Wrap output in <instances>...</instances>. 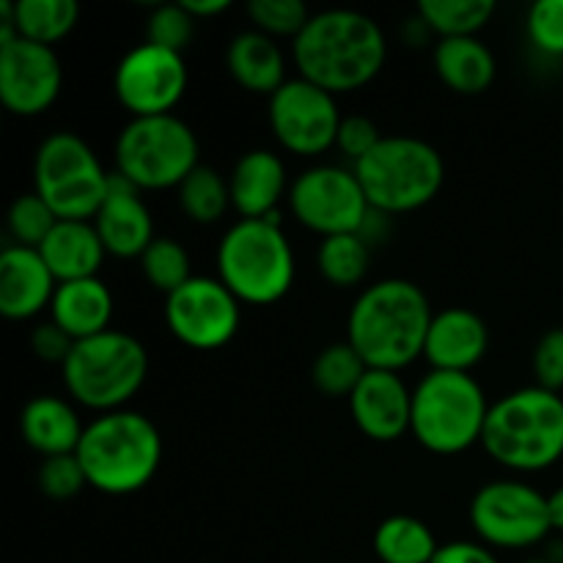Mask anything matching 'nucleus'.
Instances as JSON below:
<instances>
[{
	"label": "nucleus",
	"instance_id": "obj_41",
	"mask_svg": "<svg viewBox=\"0 0 563 563\" xmlns=\"http://www.w3.org/2000/svg\"><path fill=\"white\" fill-rule=\"evenodd\" d=\"M71 346H75V341H71L69 335H66L64 330L53 322V319H47V322H38L36 328H33L31 350L38 361L58 363V366H64L66 357H69V352H71Z\"/></svg>",
	"mask_w": 563,
	"mask_h": 563
},
{
	"label": "nucleus",
	"instance_id": "obj_25",
	"mask_svg": "<svg viewBox=\"0 0 563 563\" xmlns=\"http://www.w3.org/2000/svg\"><path fill=\"white\" fill-rule=\"evenodd\" d=\"M225 66L236 86L251 93H264V97H273L289 80L284 47L278 44V38L267 36L256 27L231 38L229 49H225Z\"/></svg>",
	"mask_w": 563,
	"mask_h": 563
},
{
	"label": "nucleus",
	"instance_id": "obj_24",
	"mask_svg": "<svg viewBox=\"0 0 563 563\" xmlns=\"http://www.w3.org/2000/svg\"><path fill=\"white\" fill-rule=\"evenodd\" d=\"M36 251L42 253L58 284L97 278L108 256L91 220H58V225Z\"/></svg>",
	"mask_w": 563,
	"mask_h": 563
},
{
	"label": "nucleus",
	"instance_id": "obj_19",
	"mask_svg": "<svg viewBox=\"0 0 563 563\" xmlns=\"http://www.w3.org/2000/svg\"><path fill=\"white\" fill-rule=\"evenodd\" d=\"M58 278L36 247L9 242L0 251V313L11 322H27L49 311Z\"/></svg>",
	"mask_w": 563,
	"mask_h": 563
},
{
	"label": "nucleus",
	"instance_id": "obj_44",
	"mask_svg": "<svg viewBox=\"0 0 563 563\" xmlns=\"http://www.w3.org/2000/svg\"><path fill=\"white\" fill-rule=\"evenodd\" d=\"M548 509H550V526H553V531L563 533V487L553 489V493L548 495Z\"/></svg>",
	"mask_w": 563,
	"mask_h": 563
},
{
	"label": "nucleus",
	"instance_id": "obj_16",
	"mask_svg": "<svg viewBox=\"0 0 563 563\" xmlns=\"http://www.w3.org/2000/svg\"><path fill=\"white\" fill-rule=\"evenodd\" d=\"M64 88V66L55 47L16 36L0 42V102L9 113L33 119L47 113Z\"/></svg>",
	"mask_w": 563,
	"mask_h": 563
},
{
	"label": "nucleus",
	"instance_id": "obj_5",
	"mask_svg": "<svg viewBox=\"0 0 563 563\" xmlns=\"http://www.w3.org/2000/svg\"><path fill=\"white\" fill-rule=\"evenodd\" d=\"M148 377V352L126 330H104L86 341H75L60 366V379L75 405L97 416L126 410Z\"/></svg>",
	"mask_w": 563,
	"mask_h": 563
},
{
	"label": "nucleus",
	"instance_id": "obj_34",
	"mask_svg": "<svg viewBox=\"0 0 563 563\" xmlns=\"http://www.w3.org/2000/svg\"><path fill=\"white\" fill-rule=\"evenodd\" d=\"M58 220L60 218L44 203V198H38L33 190L22 192L9 207V234L14 245L42 247V242L58 225Z\"/></svg>",
	"mask_w": 563,
	"mask_h": 563
},
{
	"label": "nucleus",
	"instance_id": "obj_37",
	"mask_svg": "<svg viewBox=\"0 0 563 563\" xmlns=\"http://www.w3.org/2000/svg\"><path fill=\"white\" fill-rule=\"evenodd\" d=\"M36 484L49 500H69L88 487V478L77 454H64L42 460L36 473Z\"/></svg>",
	"mask_w": 563,
	"mask_h": 563
},
{
	"label": "nucleus",
	"instance_id": "obj_23",
	"mask_svg": "<svg viewBox=\"0 0 563 563\" xmlns=\"http://www.w3.org/2000/svg\"><path fill=\"white\" fill-rule=\"evenodd\" d=\"M113 311V291H110V286L99 275L97 278L58 284L53 302H49V319L71 341H86L91 335L110 330Z\"/></svg>",
	"mask_w": 563,
	"mask_h": 563
},
{
	"label": "nucleus",
	"instance_id": "obj_27",
	"mask_svg": "<svg viewBox=\"0 0 563 563\" xmlns=\"http://www.w3.org/2000/svg\"><path fill=\"white\" fill-rule=\"evenodd\" d=\"M440 544L432 528L412 515H394L374 531V553L383 563H432Z\"/></svg>",
	"mask_w": 563,
	"mask_h": 563
},
{
	"label": "nucleus",
	"instance_id": "obj_2",
	"mask_svg": "<svg viewBox=\"0 0 563 563\" xmlns=\"http://www.w3.org/2000/svg\"><path fill=\"white\" fill-rule=\"evenodd\" d=\"M432 317L427 291L416 280H374L352 302L346 341L368 368L401 372L423 355Z\"/></svg>",
	"mask_w": 563,
	"mask_h": 563
},
{
	"label": "nucleus",
	"instance_id": "obj_10",
	"mask_svg": "<svg viewBox=\"0 0 563 563\" xmlns=\"http://www.w3.org/2000/svg\"><path fill=\"white\" fill-rule=\"evenodd\" d=\"M110 176L91 143L77 132H49L33 154V192L60 220H93L108 196Z\"/></svg>",
	"mask_w": 563,
	"mask_h": 563
},
{
	"label": "nucleus",
	"instance_id": "obj_18",
	"mask_svg": "<svg viewBox=\"0 0 563 563\" xmlns=\"http://www.w3.org/2000/svg\"><path fill=\"white\" fill-rule=\"evenodd\" d=\"M93 229L102 240L108 256L141 258L143 251L157 240L154 234V214L143 201L141 190L113 170L108 196L93 214Z\"/></svg>",
	"mask_w": 563,
	"mask_h": 563
},
{
	"label": "nucleus",
	"instance_id": "obj_9",
	"mask_svg": "<svg viewBox=\"0 0 563 563\" xmlns=\"http://www.w3.org/2000/svg\"><path fill=\"white\" fill-rule=\"evenodd\" d=\"M196 130L176 113L130 119L115 137V174L137 190H176L198 168Z\"/></svg>",
	"mask_w": 563,
	"mask_h": 563
},
{
	"label": "nucleus",
	"instance_id": "obj_26",
	"mask_svg": "<svg viewBox=\"0 0 563 563\" xmlns=\"http://www.w3.org/2000/svg\"><path fill=\"white\" fill-rule=\"evenodd\" d=\"M432 60L440 80L462 97L484 93L498 75V60H495L493 49L478 36L438 38Z\"/></svg>",
	"mask_w": 563,
	"mask_h": 563
},
{
	"label": "nucleus",
	"instance_id": "obj_29",
	"mask_svg": "<svg viewBox=\"0 0 563 563\" xmlns=\"http://www.w3.org/2000/svg\"><path fill=\"white\" fill-rule=\"evenodd\" d=\"M319 275L335 289H352L366 280L372 267V245L361 234L324 236L317 251Z\"/></svg>",
	"mask_w": 563,
	"mask_h": 563
},
{
	"label": "nucleus",
	"instance_id": "obj_13",
	"mask_svg": "<svg viewBox=\"0 0 563 563\" xmlns=\"http://www.w3.org/2000/svg\"><path fill=\"white\" fill-rule=\"evenodd\" d=\"M163 313L170 335L198 352L225 346L242 324V302L212 275H192L185 286L170 291Z\"/></svg>",
	"mask_w": 563,
	"mask_h": 563
},
{
	"label": "nucleus",
	"instance_id": "obj_22",
	"mask_svg": "<svg viewBox=\"0 0 563 563\" xmlns=\"http://www.w3.org/2000/svg\"><path fill=\"white\" fill-rule=\"evenodd\" d=\"M20 432L22 440L36 454H42V460H47V456L75 454L82 432H86V423L80 421V412L69 399L55 394H38L22 407Z\"/></svg>",
	"mask_w": 563,
	"mask_h": 563
},
{
	"label": "nucleus",
	"instance_id": "obj_11",
	"mask_svg": "<svg viewBox=\"0 0 563 563\" xmlns=\"http://www.w3.org/2000/svg\"><path fill=\"white\" fill-rule=\"evenodd\" d=\"M471 526L487 548L528 550L553 531L548 495L520 478H495L473 495Z\"/></svg>",
	"mask_w": 563,
	"mask_h": 563
},
{
	"label": "nucleus",
	"instance_id": "obj_4",
	"mask_svg": "<svg viewBox=\"0 0 563 563\" xmlns=\"http://www.w3.org/2000/svg\"><path fill=\"white\" fill-rule=\"evenodd\" d=\"M482 445L495 465L511 473H542L563 456V399L539 385L493 401Z\"/></svg>",
	"mask_w": 563,
	"mask_h": 563
},
{
	"label": "nucleus",
	"instance_id": "obj_42",
	"mask_svg": "<svg viewBox=\"0 0 563 563\" xmlns=\"http://www.w3.org/2000/svg\"><path fill=\"white\" fill-rule=\"evenodd\" d=\"M432 563H500L493 548L482 542H467V539H456V542L440 544L438 555Z\"/></svg>",
	"mask_w": 563,
	"mask_h": 563
},
{
	"label": "nucleus",
	"instance_id": "obj_45",
	"mask_svg": "<svg viewBox=\"0 0 563 563\" xmlns=\"http://www.w3.org/2000/svg\"><path fill=\"white\" fill-rule=\"evenodd\" d=\"M522 563H555V561H550V559H528V561H522Z\"/></svg>",
	"mask_w": 563,
	"mask_h": 563
},
{
	"label": "nucleus",
	"instance_id": "obj_6",
	"mask_svg": "<svg viewBox=\"0 0 563 563\" xmlns=\"http://www.w3.org/2000/svg\"><path fill=\"white\" fill-rule=\"evenodd\" d=\"M352 170L368 207L385 218L418 212L440 196L445 181L443 154L412 135H385Z\"/></svg>",
	"mask_w": 563,
	"mask_h": 563
},
{
	"label": "nucleus",
	"instance_id": "obj_38",
	"mask_svg": "<svg viewBox=\"0 0 563 563\" xmlns=\"http://www.w3.org/2000/svg\"><path fill=\"white\" fill-rule=\"evenodd\" d=\"M526 31L539 53L563 58V0H537L528 9Z\"/></svg>",
	"mask_w": 563,
	"mask_h": 563
},
{
	"label": "nucleus",
	"instance_id": "obj_33",
	"mask_svg": "<svg viewBox=\"0 0 563 563\" xmlns=\"http://www.w3.org/2000/svg\"><path fill=\"white\" fill-rule=\"evenodd\" d=\"M190 253L174 236H157L141 256V273L165 297L192 278Z\"/></svg>",
	"mask_w": 563,
	"mask_h": 563
},
{
	"label": "nucleus",
	"instance_id": "obj_3",
	"mask_svg": "<svg viewBox=\"0 0 563 563\" xmlns=\"http://www.w3.org/2000/svg\"><path fill=\"white\" fill-rule=\"evenodd\" d=\"M75 454L88 487L121 498L154 482L163 465V434L152 418L137 410L102 412L86 423Z\"/></svg>",
	"mask_w": 563,
	"mask_h": 563
},
{
	"label": "nucleus",
	"instance_id": "obj_8",
	"mask_svg": "<svg viewBox=\"0 0 563 563\" xmlns=\"http://www.w3.org/2000/svg\"><path fill=\"white\" fill-rule=\"evenodd\" d=\"M218 278L242 306H273L295 286L297 258L284 225L236 220L218 245Z\"/></svg>",
	"mask_w": 563,
	"mask_h": 563
},
{
	"label": "nucleus",
	"instance_id": "obj_17",
	"mask_svg": "<svg viewBox=\"0 0 563 563\" xmlns=\"http://www.w3.org/2000/svg\"><path fill=\"white\" fill-rule=\"evenodd\" d=\"M350 412L368 440L394 443L412 427V388H407L399 372L368 368L350 396Z\"/></svg>",
	"mask_w": 563,
	"mask_h": 563
},
{
	"label": "nucleus",
	"instance_id": "obj_32",
	"mask_svg": "<svg viewBox=\"0 0 563 563\" xmlns=\"http://www.w3.org/2000/svg\"><path fill=\"white\" fill-rule=\"evenodd\" d=\"M366 372L368 366L361 352L350 341H335L324 346L313 361L311 383L328 399H350Z\"/></svg>",
	"mask_w": 563,
	"mask_h": 563
},
{
	"label": "nucleus",
	"instance_id": "obj_39",
	"mask_svg": "<svg viewBox=\"0 0 563 563\" xmlns=\"http://www.w3.org/2000/svg\"><path fill=\"white\" fill-rule=\"evenodd\" d=\"M383 137L385 135L379 132V126L374 124V119H368V115H361V113H352L341 119L335 148H339L352 165H357L374 146H377L379 141H383Z\"/></svg>",
	"mask_w": 563,
	"mask_h": 563
},
{
	"label": "nucleus",
	"instance_id": "obj_21",
	"mask_svg": "<svg viewBox=\"0 0 563 563\" xmlns=\"http://www.w3.org/2000/svg\"><path fill=\"white\" fill-rule=\"evenodd\" d=\"M289 170L280 154L269 148H251L234 163L229 174L231 207L242 220H264L278 212L280 201L289 198Z\"/></svg>",
	"mask_w": 563,
	"mask_h": 563
},
{
	"label": "nucleus",
	"instance_id": "obj_20",
	"mask_svg": "<svg viewBox=\"0 0 563 563\" xmlns=\"http://www.w3.org/2000/svg\"><path fill=\"white\" fill-rule=\"evenodd\" d=\"M489 328L473 308L449 306L438 311L429 324L423 357L438 372H467L487 357Z\"/></svg>",
	"mask_w": 563,
	"mask_h": 563
},
{
	"label": "nucleus",
	"instance_id": "obj_35",
	"mask_svg": "<svg viewBox=\"0 0 563 563\" xmlns=\"http://www.w3.org/2000/svg\"><path fill=\"white\" fill-rule=\"evenodd\" d=\"M247 16H251L256 31L273 38L289 36L295 42L313 14L302 0H251Z\"/></svg>",
	"mask_w": 563,
	"mask_h": 563
},
{
	"label": "nucleus",
	"instance_id": "obj_1",
	"mask_svg": "<svg viewBox=\"0 0 563 563\" xmlns=\"http://www.w3.org/2000/svg\"><path fill=\"white\" fill-rule=\"evenodd\" d=\"M297 77L333 97L366 88L388 60V38L374 16L355 9H324L291 42Z\"/></svg>",
	"mask_w": 563,
	"mask_h": 563
},
{
	"label": "nucleus",
	"instance_id": "obj_36",
	"mask_svg": "<svg viewBox=\"0 0 563 563\" xmlns=\"http://www.w3.org/2000/svg\"><path fill=\"white\" fill-rule=\"evenodd\" d=\"M198 20L181 3L154 5L146 20V42L159 44L165 49L185 55L190 42L196 38Z\"/></svg>",
	"mask_w": 563,
	"mask_h": 563
},
{
	"label": "nucleus",
	"instance_id": "obj_40",
	"mask_svg": "<svg viewBox=\"0 0 563 563\" xmlns=\"http://www.w3.org/2000/svg\"><path fill=\"white\" fill-rule=\"evenodd\" d=\"M533 374H537L539 388H548L553 394L563 390V328H553L537 341L533 350Z\"/></svg>",
	"mask_w": 563,
	"mask_h": 563
},
{
	"label": "nucleus",
	"instance_id": "obj_7",
	"mask_svg": "<svg viewBox=\"0 0 563 563\" xmlns=\"http://www.w3.org/2000/svg\"><path fill=\"white\" fill-rule=\"evenodd\" d=\"M489 407L487 390L467 372L429 368L412 388L410 434L438 456H456L482 443Z\"/></svg>",
	"mask_w": 563,
	"mask_h": 563
},
{
	"label": "nucleus",
	"instance_id": "obj_31",
	"mask_svg": "<svg viewBox=\"0 0 563 563\" xmlns=\"http://www.w3.org/2000/svg\"><path fill=\"white\" fill-rule=\"evenodd\" d=\"M176 196H179L185 218L198 225H214L225 218L229 209H234L231 207L229 179L220 176L212 165L203 163L176 187Z\"/></svg>",
	"mask_w": 563,
	"mask_h": 563
},
{
	"label": "nucleus",
	"instance_id": "obj_12",
	"mask_svg": "<svg viewBox=\"0 0 563 563\" xmlns=\"http://www.w3.org/2000/svg\"><path fill=\"white\" fill-rule=\"evenodd\" d=\"M289 212L302 229L324 236L361 234L372 214L355 170L344 165L319 163L300 170L289 187Z\"/></svg>",
	"mask_w": 563,
	"mask_h": 563
},
{
	"label": "nucleus",
	"instance_id": "obj_30",
	"mask_svg": "<svg viewBox=\"0 0 563 563\" xmlns=\"http://www.w3.org/2000/svg\"><path fill=\"white\" fill-rule=\"evenodd\" d=\"M498 5L495 0H421L416 14L438 38L478 36L489 25Z\"/></svg>",
	"mask_w": 563,
	"mask_h": 563
},
{
	"label": "nucleus",
	"instance_id": "obj_15",
	"mask_svg": "<svg viewBox=\"0 0 563 563\" xmlns=\"http://www.w3.org/2000/svg\"><path fill=\"white\" fill-rule=\"evenodd\" d=\"M187 75L185 55L165 49L159 44L141 42L126 49L113 75V91L121 108L132 115H165L174 113L185 99Z\"/></svg>",
	"mask_w": 563,
	"mask_h": 563
},
{
	"label": "nucleus",
	"instance_id": "obj_28",
	"mask_svg": "<svg viewBox=\"0 0 563 563\" xmlns=\"http://www.w3.org/2000/svg\"><path fill=\"white\" fill-rule=\"evenodd\" d=\"M80 20L75 0H14L16 33L27 42L55 47L64 42Z\"/></svg>",
	"mask_w": 563,
	"mask_h": 563
},
{
	"label": "nucleus",
	"instance_id": "obj_14",
	"mask_svg": "<svg viewBox=\"0 0 563 563\" xmlns=\"http://www.w3.org/2000/svg\"><path fill=\"white\" fill-rule=\"evenodd\" d=\"M269 130L286 152L297 157H319L335 148L341 126L339 102L330 91L289 77L278 91L269 97Z\"/></svg>",
	"mask_w": 563,
	"mask_h": 563
},
{
	"label": "nucleus",
	"instance_id": "obj_43",
	"mask_svg": "<svg viewBox=\"0 0 563 563\" xmlns=\"http://www.w3.org/2000/svg\"><path fill=\"white\" fill-rule=\"evenodd\" d=\"M187 11H190L196 20H209V16H218L223 11L231 9V0H181Z\"/></svg>",
	"mask_w": 563,
	"mask_h": 563
}]
</instances>
